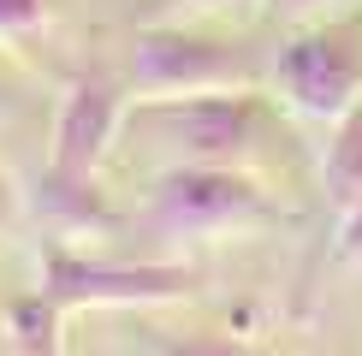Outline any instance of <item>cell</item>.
I'll use <instances>...</instances> for the list:
<instances>
[{"mask_svg": "<svg viewBox=\"0 0 362 356\" xmlns=\"http://www.w3.org/2000/svg\"><path fill=\"white\" fill-rule=\"evenodd\" d=\"M18 107H24V78H18V66L0 54V125H6Z\"/></svg>", "mask_w": 362, "mask_h": 356, "instance_id": "14", "label": "cell"}, {"mask_svg": "<svg viewBox=\"0 0 362 356\" xmlns=\"http://www.w3.org/2000/svg\"><path fill=\"white\" fill-rule=\"evenodd\" d=\"M333 261L351 267V273H362V196L339 214V232H333Z\"/></svg>", "mask_w": 362, "mask_h": 356, "instance_id": "11", "label": "cell"}, {"mask_svg": "<svg viewBox=\"0 0 362 356\" xmlns=\"http://www.w3.org/2000/svg\"><path fill=\"white\" fill-rule=\"evenodd\" d=\"M36 291L66 315L78 309H160L196 297V267L178 256H95L83 244L48 237L36 256Z\"/></svg>", "mask_w": 362, "mask_h": 356, "instance_id": "3", "label": "cell"}, {"mask_svg": "<svg viewBox=\"0 0 362 356\" xmlns=\"http://www.w3.org/2000/svg\"><path fill=\"white\" fill-rule=\"evenodd\" d=\"M267 89L309 125H333L339 113H351L362 101V12L291 24V36L267 59Z\"/></svg>", "mask_w": 362, "mask_h": 356, "instance_id": "4", "label": "cell"}, {"mask_svg": "<svg viewBox=\"0 0 362 356\" xmlns=\"http://www.w3.org/2000/svg\"><path fill=\"white\" fill-rule=\"evenodd\" d=\"M125 83L131 101H167V95H220L250 89L255 66L232 36L208 30L202 18H160L143 24L125 48Z\"/></svg>", "mask_w": 362, "mask_h": 356, "instance_id": "5", "label": "cell"}, {"mask_svg": "<svg viewBox=\"0 0 362 356\" xmlns=\"http://www.w3.org/2000/svg\"><path fill=\"white\" fill-rule=\"evenodd\" d=\"M143 232L160 244H232L279 226L285 208L262 184L255 167H167L148 172L143 190Z\"/></svg>", "mask_w": 362, "mask_h": 356, "instance_id": "2", "label": "cell"}, {"mask_svg": "<svg viewBox=\"0 0 362 356\" xmlns=\"http://www.w3.org/2000/svg\"><path fill=\"white\" fill-rule=\"evenodd\" d=\"M125 113H131L125 71H107V66L78 71L59 89L42 178H54V184H95L107 155H113V143H125Z\"/></svg>", "mask_w": 362, "mask_h": 356, "instance_id": "6", "label": "cell"}, {"mask_svg": "<svg viewBox=\"0 0 362 356\" xmlns=\"http://www.w3.org/2000/svg\"><path fill=\"white\" fill-rule=\"evenodd\" d=\"M66 309L36 285L0 309V356H66Z\"/></svg>", "mask_w": 362, "mask_h": 356, "instance_id": "7", "label": "cell"}, {"mask_svg": "<svg viewBox=\"0 0 362 356\" xmlns=\"http://www.w3.org/2000/svg\"><path fill=\"white\" fill-rule=\"evenodd\" d=\"M255 0H167L173 18H214V12H244Z\"/></svg>", "mask_w": 362, "mask_h": 356, "instance_id": "13", "label": "cell"}, {"mask_svg": "<svg viewBox=\"0 0 362 356\" xmlns=\"http://www.w3.org/2000/svg\"><path fill=\"white\" fill-rule=\"evenodd\" d=\"M321 196L333 214H344L356 196H362V101L351 113H339L327 125V143H321Z\"/></svg>", "mask_w": 362, "mask_h": 356, "instance_id": "8", "label": "cell"}, {"mask_svg": "<svg viewBox=\"0 0 362 356\" xmlns=\"http://www.w3.org/2000/svg\"><path fill=\"white\" fill-rule=\"evenodd\" d=\"M274 137V101L262 89H220V95H167L131 101L125 143H137L148 172L167 167H255Z\"/></svg>", "mask_w": 362, "mask_h": 356, "instance_id": "1", "label": "cell"}, {"mask_svg": "<svg viewBox=\"0 0 362 356\" xmlns=\"http://www.w3.org/2000/svg\"><path fill=\"white\" fill-rule=\"evenodd\" d=\"M18 220H24V190L12 184V172H6V167H0V237L18 226Z\"/></svg>", "mask_w": 362, "mask_h": 356, "instance_id": "15", "label": "cell"}, {"mask_svg": "<svg viewBox=\"0 0 362 356\" xmlns=\"http://www.w3.org/2000/svg\"><path fill=\"white\" fill-rule=\"evenodd\" d=\"M54 18V0H0V48L42 36Z\"/></svg>", "mask_w": 362, "mask_h": 356, "instance_id": "9", "label": "cell"}, {"mask_svg": "<svg viewBox=\"0 0 362 356\" xmlns=\"http://www.w3.org/2000/svg\"><path fill=\"white\" fill-rule=\"evenodd\" d=\"M155 356H255V350L232 333H178V338H160Z\"/></svg>", "mask_w": 362, "mask_h": 356, "instance_id": "10", "label": "cell"}, {"mask_svg": "<svg viewBox=\"0 0 362 356\" xmlns=\"http://www.w3.org/2000/svg\"><path fill=\"white\" fill-rule=\"evenodd\" d=\"M262 6L274 12L279 24H315V18H327L339 0H262Z\"/></svg>", "mask_w": 362, "mask_h": 356, "instance_id": "12", "label": "cell"}]
</instances>
